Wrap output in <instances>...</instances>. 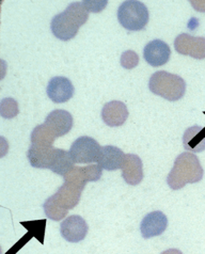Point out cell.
Returning <instances> with one entry per match:
<instances>
[{
	"label": "cell",
	"mask_w": 205,
	"mask_h": 254,
	"mask_svg": "<svg viewBox=\"0 0 205 254\" xmlns=\"http://www.w3.org/2000/svg\"><path fill=\"white\" fill-rule=\"evenodd\" d=\"M18 104L11 97L3 98L0 104V115L4 119H13L18 115Z\"/></svg>",
	"instance_id": "obj_22"
},
{
	"label": "cell",
	"mask_w": 205,
	"mask_h": 254,
	"mask_svg": "<svg viewBox=\"0 0 205 254\" xmlns=\"http://www.w3.org/2000/svg\"><path fill=\"white\" fill-rule=\"evenodd\" d=\"M44 124L53 130L57 138L67 135L73 127V117L67 110L56 109L49 112Z\"/></svg>",
	"instance_id": "obj_13"
},
{
	"label": "cell",
	"mask_w": 205,
	"mask_h": 254,
	"mask_svg": "<svg viewBox=\"0 0 205 254\" xmlns=\"http://www.w3.org/2000/svg\"><path fill=\"white\" fill-rule=\"evenodd\" d=\"M174 48L181 55L198 60L205 59V38L181 33L174 41Z\"/></svg>",
	"instance_id": "obj_6"
},
{
	"label": "cell",
	"mask_w": 205,
	"mask_h": 254,
	"mask_svg": "<svg viewBox=\"0 0 205 254\" xmlns=\"http://www.w3.org/2000/svg\"><path fill=\"white\" fill-rule=\"evenodd\" d=\"M84 8L88 10V12H100L102 10H104L106 8V5H107L108 1L107 0H84L82 1Z\"/></svg>",
	"instance_id": "obj_24"
},
{
	"label": "cell",
	"mask_w": 205,
	"mask_h": 254,
	"mask_svg": "<svg viewBox=\"0 0 205 254\" xmlns=\"http://www.w3.org/2000/svg\"><path fill=\"white\" fill-rule=\"evenodd\" d=\"M121 65L126 69H132L136 67L139 63L138 55L134 51H126L121 56Z\"/></svg>",
	"instance_id": "obj_23"
},
{
	"label": "cell",
	"mask_w": 205,
	"mask_h": 254,
	"mask_svg": "<svg viewBox=\"0 0 205 254\" xmlns=\"http://www.w3.org/2000/svg\"><path fill=\"white\" fill-rule=\"evenodd\" d=\"M83 189L84 188L73 183L65 182V184L57 190V192L53 194V196L63 209L68 210L74 208L79 203Z\"/></svg>",
	"instance_id": "obj_14"
},
{
	"label": "cell",
	"mask_w": 205,
	"mask_h": 254,
	"mask_svg": "<svg viewBox=\"0 0 205 254\" xmlns=\"http://www.w3.org/2000/svg\"><path fill=\"white\" fill-rule=\"evenodd\" d=\"M192 4L194 5L195 10L205 12V1H204V0H198V1H192Z\"/></svg>",
	"instance_id": "obj_25"
},
{
	"label": "cell",
	"mask_w": 205,
	"mask_h": 254,
	"mask_svg": "<svg viewBox=\"0 0 205 254\" xmlns=\"http://www.w3.org/2000/svg\"><path fill=\"white\" fill-rule=\"evenodd\" d=\"M161 254H183V253L178 249H169V250L164 251Z\"/></svg>",
	"instance_id": "obj_26"
},
{
	"label": "cell",
	"mask_w": 205,
	"mask_h": 254,
	"mask_svg": "<svg viewBox=\"0 0 205 254\" xmlns=\"http://www.w3.org/2000/svg\"><path fill=\"white\" fill-rule=\"evenodd\" d=\"M88 18L89 12L84 8L82 1H74L53 18L52 32L61 41H69L76 37L79 28L87 23Z\"/></svg>",
	"instance_id": "obj_1"
},
{
	"label": "cell",
	"mask_w": 205,
	"mask_h": 254,
	"mask_svg": "<svg viewBox=\"0 0 205 254\" xmlns=\"http://www.w3.org/2000/svg\"><path fill=\"white\" fill-rule=\"evenodd\" d=\"M150 14L145 4L137 0H127L118 9V20L129 31L142 30L147 25Z\"/></svg>",
	"instance_id": "obj_4"
},
{
	"label": "cell",
	"mask_w": 205,
	"mask_h": 254,
	"mask_svg": "<svg viewBox=\"0 0 205 254\" xmlns=\"http://www.w3.org/2000/svg\"><path fill=\"white\" fill-rule=\"evenodd\" d=\"M57 136L45 124L38 125L31 132L32 145L40 147H52Z\"/></svg>",
	"instance_id": "obj_20"
},
{
	"label": "cell",
	"mask_w": 205,
	"mask_h": 254,
	"mask_svg": "<svg viewBox=\"0 0 205 254\" xmlns=\"http://www.w3.org/2000/svg\"><path fill=\"white\" fill-rule=\"evenodd\" d=\"M47 95L56 104H62L69 101L73 97L75 88L67 77L56 76L49 80L47 86Z\"/></svg>",
	"instance_id": "obj_8"
},
{
	"label": "cell",
	"mask_w": 205,
	"mask_h": 254,
	"mask_svg": "<svg viewBox=\"0 0 205 254\" xmlns=\"http://www.w3.org/2000/svg\"><path fill=\"white\" fill-rule=\"evenodd\" d=\"M103 169L98 165H90L88 167H74L68 172L63 179L65 182L73 183L82 188L86 187L89 182H97L102 178Z\"/></svg>",
	"instance_id": "obj_11"
},
{
	"label": "cell",
	"mask_w": 205,
	"mask_h": 254,
	"mask_svg": "<svg viewBox=\"0 0 205 254\" xmlns=\"http://www.w3.org/2000/svg\"><path fill=\"white\" fill-rule=\"evenodd\" d=\"M171 57V49L166 42L153 40L143 49V58L151 66L157 67L166 64Z\"/></svg>",
	"instance_id": "obj_9"
},
{
	"label": "cell",
	"mask_w": 205,
	"mask_h": 254,
	"mask_svg": "<svg viewBox=\"0 0 205 254\" xmlns=\"http://www.w3.org/2000/svg\"><path fill=\"white\" fill-rule=\"evenodd\" d=\"M74 164L75 162L72 156H70L69 152L61 149H56L55 156L49 170H52L54 173L58 175L65 176L75 167Z\"/></svg>",
	"instance_id": "obj_19"
},
{
	"label": "cell",
	"mask_w": 205,
	"mask_h": 254,
	"mask_svg": "<svg viewBox=\"0 0 205 254\" xmlns=\"http://www.w3.org/2000/svg\"><path fill=\"white\" fill-rule=\"evenodd\" d=\"M148 88L155 95L161 96L167 101L176 102L185 95L186 82L179 75L158 70L151 76Z\"/></svg>",
	"instance_id": "obj_3"
},
{
	"label": "cell",
	"mask_w": 205,
	"mask_h": 254,
	"mask_svg": "<svg viewBox=\"0 0 205 254\" xmlns=\"http://www.w3.org/2000/svg\"><path fill=\"white\" fill-rule=\"evenodd\" d=\"M203 168L195 154L185 152L180 154L174 166L168 174L167 183L173 190L182 189L186 184H195L203 179Z\"/></svg>",
	"instance_id": "obj_2"
},
{
	"label": "cell",
	"mask_w": 205,
	"mask_h": 254,
	"mask_svg": "<svg viewBox=\"0 0 205 254\" xmlns=\"http://www.w3.org/2000/svg\"><path fill=\"white\" fill-rule=\"evenodd\" d=\"M122 176L131 186H137L143 180L142 160L135 154H125L122 165Z\"/></svg>",
	"instance_id": "obj_12"
},
{
	"label": "cell",
	"mask_w": 205,
	"mask_h": 254,
	"mask_svg": "<svg viewBox=\"0 0 205 254\" xmlns=\"http://www.w3.org/2000/svg\"><path fill=\"white\" fill-rule=\"evenodd\" d=\"M101 151L102 147L95 139L82 136L74 141L69 153L75 164H91V162H97Z\"/></svg>",
	"instance_id": "obj_5"
},
{
	"label": "cell",
	"mask_w": 205,
	"mask_h": 254,
	"mask_svg": "<svg viewBox=\"0 0 205 254\" xmlns=\"http://www.w3.org/2000/svg\"><path fill=\"white\" fill-rule=\"evenodd\" d=\"M43 208L47 218H49V219H52L54 221H60L62 219H65L68 215V210L63 209L59 204L56 202L53 195L49 196L48 199L44 202Z\"/></svg>",
	"instance_id": "obj_21"
},
{
	"label": "cell",
	"mask_w": 205,
	"mask_h": 254,
	"mask_svg": "<svg viewBox=\"0 0 205 254\" xmlns=\"http://www.w3.org/2000/svg\"><path fill=\"white\" fill-rule=\"evenodd\" d=\"M89 227L82 217L73 215L63 220L60 225L62 237L69 243H79L86 238Z\"/></svg>",
	"instance_id": "obj_7"
},
{
	"label": "cell",
	"mask_w": 205,
	"mask_h": 254,
	"mask_svg": "<svg viewBox=\"0 0 205 254\" xmlns=\"http://www.w3.org/2000/svg\"><path fill=\"white\" fill-rule=\"evenodd\" d=\"M168 227V218L160 210L148 213L140 224V231L145 239L161 235Z\"/></svg>",
	"instance_id": "obj_10"
},
{
	"label": "cell",
	"mask_w": 205,
	"mask_h": 254,
	"mask_svg": "<svg viewBox=\"0 0 205 254\" xmlns=\"http://www.w3.org/2000/svg\"><path fill=\"white\" fill-rule=\"evenodd\" d=\"M129 118V109L123 102L111 101L104 105L102 119L106 125L110 127L122 126Z\"/></svg>",
	"instance_id": "obj_15"
},
{
	"label": "cell",
	"mask_w": 205,
	"mask_h": 254,
	"mask_svg": "<svg viewBox=\"0 0 205 254\" xmlns=\"http://www.w3.org/2000/svg\"><path fill=\"white\" fill-rule=\"evenodd\" d=\"M204 115H205V112H204Z\"/></svg>",
	"instance_id": "obj_27"
},
{
	"label": "cell",
	"mask_w": 205,
	"mask_h": 254,
	"mask_svg": "<svg viewBox=\"0 0 205 254\" xmlns=\"http://www.w3.org/2000/svg\"><path fill=\"white\" fill-rule=\"evenodd\" d=\"M56 149L52 147H40L32 145L28 150V159L30 165L37 169H51L52 162L55 156Z\"/></svg>",
	"instance_id": "obj_18"
},
{
	"label": "cell",
	"mask_w": 205,
	"mask_h": 254,
	"mask_svg": "<svg viewBox=\"0 0 205 254\" xmlns=\"http://www.w3.org/2000/svg\"><path fill=\"white\" fill-rule=\"evenodd\" d=\"M125 154L115 145H106L102 147L97 165L104 170L116 171L122 168Z\"/></svg>",
	"instance_id": "obj_16"
},
{
	"label": "cell",
	"mask_w": 205,
	"mask_h": 254,
	"mask_svg": "<svg viewBox=\"0 0 205 254\" xmlns=\"http://www.w3.org/2000/svg\"><path fill=\"white\" fill-rule=\"evenodd\" d=\"M183 145L193 154L205 151V127L194 125L187 128L183 136Z\"/></svg>",
	"instance_id": "obj_17"
}]
</instances>
